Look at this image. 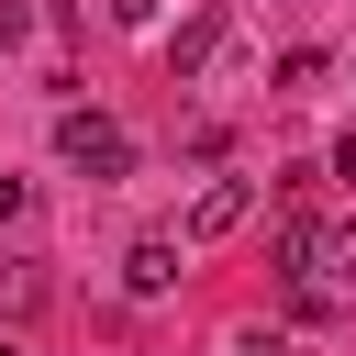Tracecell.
Segmentation results:
<instances>
[{
	"label": "cell",
	"instance_id": "6",
	"mask_svg": "<svg viewBox=\"0 0 356 356\" xmlns=\"http://www.w3.org/2000/svg\"><path fill=\"white\" fill-rule=\"evenodd\" d=\"M0 312H44V267L33 256H0Z\"/></svg>",
	"mask_w": 356,
	"mask_h": 356
},
{
	"label": "cell",
	"instance_id": "2",
	"mask_svg": "<svg viewBox=\"0 0 356 356\" xmlns=\"http://www.w3.org/2000/svg\"><path fill=\"white\" fill-rule=\"evenodd\" d=\"M56 156H67L78 178H122V167H134V134H122L111 111H67V122H56Z\"/></svg>",
	"mask_w": 356,
	"mask_h": 356
},
{
	"label": "cell",
	"instance_id": "1",
	"mask_svg": "<svg viewBox=\"0 0 356 356\" xmlns=\"http://www.w3.org/2000/svg\"><path fill=\"white\" fill-rule=\"evenodd\" d=\"M278 267H289L300 289L356 278V222H289V234H278Z\"/></svg>",
	"mask_w": 356,
	"mask_h": 356
},
{
	"label": "cell",
	"instance_id": "8",
	"mask_svg": "<svg viewBox=\"0 0 356 356\" xmlns=\"http://www.w3.org/2000/svg\"><path fill=\"white\" fill-rule=\"evenodd\" d=\"M111 22H156V0H111Z\"/></svg>",
	"mask_w": 356,
	"mask_h": 356
},
{
	"label": "cell",
	"instance_id": "7",
	"mask_svg": "<svg viewBox=\"0 0 356 356\" xmlns=\"http://www.w3.org/2000/svg\"><path fill=\"white\" fill-rule=\"evenodd\" d=\"M234 356H289V334H267V323H245V334H234Z\"/></svg>",
	"mask_w": 356,
	"mask_h": 356
},
{
	"label": "cell",
	"instance_id": "3",
	"mask_svg": "<svg viewBox=\"0 0 356 356\" xmlns=\"http://www.w3.org/2000/svg\"><path fill=\"white\" fill-rule=\"evenodd\" d=\"M245 211H256V178H200V200H189L178 245H222V234H245Z\"/></svg>",
	"mask_w": 356,
	"mask_h": 356
},
{
	"label": "cell",
	"instance_id": "4",
	"mask_svg": "<svg viewBox=\"0 0 356 356\" xmlns=\"http://www.w3.org/2000/svg\"><path fill=\"white\" fill-rule=\"evenodd\" d=\"M122 289H134V300H167V289H178V234H145V245L122 256Z\"/></svg>",
	"mask_w": 356,
	"mask_h": 356
},
{
	"label": "cell",
	"instance_id": "11",
	"mask_svg": "<svg viewBox=\"0 0 356 356\" xmlns=\"http://www.w3.org/2000/svg\"><path fill=\"white\" fill-rule=\"evenodd\" d=\"M334 178H356V134H345V145H334Z\"/></svg>",
	"mask_w": 356,
	"mask_h": 356
},
{
	"label": "cell",
	"instance_id": "5",
	"mask_svg": "<svg viewBox=\"0 0 356 356\" xmlns=\"http://www.w3.org/2000/svg\"><path fill=\"white\" fill-rule=\"evenodd\" d=\"M211 44H222V11H189V22L167 33V67L189 78V67H211Z\"/></svg>",
	"mask_w": 356,
	"mask_h": 356
},
{
	"label": "cell",
	"instance_id": "9",
	"mask_svg": "<svg viewBox=\"0 0 356 356\" xmlns=\"http://www.w3.org/2000/svg\"><path fill=\"white\" fill-rule=\"evenodd\" d=\"M0 44H22V0H0Z\"/></svg>",
	"mask_w": 356,
	"mask_h": 356
},
{
	"label": "cell",
	"instance_id": "10",
	"mask_svg": "<svg viewBox=\"0 0 356 356\" xmlns=\"http://www.w3.org/2000/svg\"><path fill=\"white\" fill-rule=\"evenodd\" d=\"M11 211H22V178H11V167H0V222H11Z\"/></svg>",
	"mask_w": 356,
	"mask_h": 356
}]
</instances>
